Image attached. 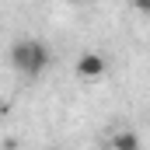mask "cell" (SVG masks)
Wrapping results in <instances>:
<instances>
[{
	"label": "cell",
	"instance_id": "cell-1",
	"mask_svg": "<svg viewBox=\"0 0 150 150\" xmlns=\"http://www.w3.org/2000/svg\"><path fill=\"white\" fill-rule=\"evenodd\" d=\"M49 63H52V52H49V45L42 38H18L11 45V67L18 74H25V77L45 74Z\"/></svg>",
	"mask_w": 150,
	"mask_h": 150
},
{
	"label": "cell",
	"instance_id": "cell-2",
	"mask_svg": "<svg viewBox=\"0 0 150 150\" xmlns=\"http://www.w3.org/2000/svg\"><path fill=\"white\" fill-rule=\"evenodd\" d=\"M74 74H77V80H84V84H94V80L108 77V59H105L101 52H80L77 63H74Z\"/></svg>",
	"mask_w": 150,
	"mask_h": 150
},
{
	"label": "cell",
	"instance_id": "cell-3",
	"mask_svg": "<svg viewBox=\"0 0 150 150\" xmlns=\"http://www.w3.org/2000/svg\"><path fill=\"white\" fill-rule=\"evenodd\" d=\"M108 147L112 150H140V136L133 129H115L108 136Z\"/></svg>",
	"mask_w": 150,
	"mask_h": 150
},
{
	"label": "cell",
	"instance_id": "cell-4",
	"mask_svg": "<svg viewBox=\"0 0 150 150\" xmlns=\"http://www.w3.org/2000/svg\"><path fill=\"white\" fill-rule=\"evenodd\" d=\"M133 4H136L140 11H147V14H150V0H133Z\"/></svg>",
	"mask_w": 150,
	"mask_h": 150
},
{
	"label": "cell",
	"instance_id": "cell-5",
	"mask_svg": "<svg viewBox=\"0 0 150 150\" xmlns=\"http://www.w3.org/2000/svg\"><path fill=\"white\" fill-rule=\"evenodd\" d=\"M74 4H84V0H74Z\"/></svg>",
	"mask_w": 150,
	"mask_h": 150
}]
</instances>
